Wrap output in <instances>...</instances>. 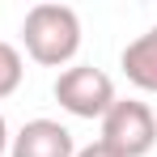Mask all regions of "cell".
<instances>
[{
  "label": "cell",
  "mask_w": 157,
  "mask_h": 157,
  "mask_svg": "<svg viewBox=\"0 0 157 157\" xmlns=\"http://www.w3.org/2000/svg\"><path fill=\"white\" fill-rule=\"evenodd\" d=\"M21 38L34 64L59 68L81 51V21L68 4H34L21 21Z\"/></svg>",
  "instance_id": "1"
},
{
  "label": "cell",
  "mask_w": 157,
  "mask_h": 157,
  "mask_svg": "<svg viewBox=\"0 0 157 157\" xmlns=\"http://www.w3.org/2000/svg\"><path fill=\"white\" fill-rule=\"evenodd\" d=\"M102 144L119 157H144L157 144V115L136 98H115V106L102 115Z\"/></svg>",
  "instance_id": "2"
},
{
  "label": "cell",
  "mask_w": 157,
  "mask_h": 157,
  "mask_svg": "<svg viewBox=\"0 0 157 157\" xmlns=\"http://www.w3.org/2000/svg\"><path fill=\"white\" fill-rule=\"evenodd\" d=\"M55 102L77 119H102L115 106V81L94 64H72L55 77Z\"/></svg>",
  "instance_id": "3"
},
{
  "label": "cell",
  "mask_w": 157,
  "mask_h": 157,
  "mask_svg": "<svg viewBox=\"0 0 157 157\" xmlns=\"http://www.w3.org/2000/svg\"><path fill=\"white\" fill-rule=\"evenodd\" d=\"M13 157H77L72 132L55 119H30L13 136Z\"/></svg>",
  "instance_id": "4"
},
{
  "label": "cell",
  "mask_w": 157,
  "mask_h": 157,
  "mask_svg": "<svg viewBox=\"0 0 157 157\" xmlns=\"http://www.w3.org/2000/svg\"><path fill=\"white\" fill-rule=\"evenodd\" d=\"M119 64H123V77H128L136 89L157 94V26L149 30V34H140L136 43H128Z\"/></svg>",
  "instance_id": "5"
},
{
  "label": "cell",
  "mask_w": 157,
  "mask_h": 157,
  "mask_svg": "<svg viewBox=\"0 0 157 157\" xmlns=\"http://www.w3.org/2000/svg\"><path fill=\"white\" fill-rule=\"evenodd\" d=\"M21 55H17V47L13 43H0V98H9L17 85H21Z\"/></svg>",
  "instance_id": "6"
},
{
  "label": "cell",
  "mask_w": 157,
  "mask_h": 157,
  "mask_svg": "<svg viewBox=\"0 0 157 157\" xmlns=\"http://www.w3.org/2000/svg\"><path fill=\"white\" fill-rule=\"evenodd\" d=\"M77 157H119V153H115V149H106L102 140H98V144H85V149H77Z\"/></svg>",
  "instance_id": "7"
},
{
  "label": "cell",
  "mask_w": 157,
  "mask_h": 157,
  "mask_svg": "<svg viewBox=\"0 0 157 157\" xmlns=\"http://www.w3.org/2000/svg\"><path fill=\"white\" fill-rule=\"evenodd\" d=\"M4 144H9V128H4V115H0V153H4Z\"/></svg>",
  "instance_id": "8"
}]
</instances>
